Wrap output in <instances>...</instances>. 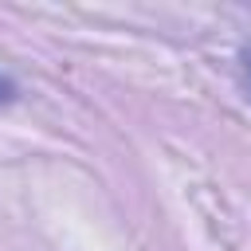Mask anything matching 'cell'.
Instances as JSON below:
<instances>
[{
  "instance_id": "cell-1",
  "label": "cell",
  "mask_w": 251,
  "mask_h": 251,
  "mask_svg": "<svg viewBox=\"0 0 251 251\" xmlns=\"http://www.w3.org/2000/svg\"><path fill=\"white\" fill-rule=\"evenodd\" d=\"M12 98H16V82H12L8 75H0V106H8Z\"/></svg>"
},
{
  "instance_id": "cell-2",
  "label": "cell",
  "mask_w": 251,
  "mask_h": 251,
  "mask_svg": "<svg viewBox=\"0 0 251 251\" xmlns=\"http://www.w3.org/2000/svg\"><path fill=\"white\" fill-rule=\"evenodd\" d=\"M239 71H243V82H247V94H251V47L239 55Z\"/></svg>"
}]
</instances>
